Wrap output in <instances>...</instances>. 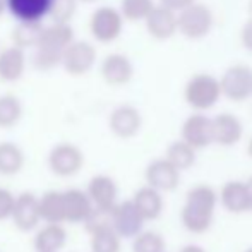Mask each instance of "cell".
I'll use <instances>...</instances> for the list:
<instances>
[{"label":"cell","mask_w":252,"mask_h":252,"mask_svg":"<svg viewBox=\"0 0 252 252\" xmlns=\"http://www.w3.org/2000/svg\"><path fill=\"white\" fill-rule=\"evenodd\" d=\"M216 202H218V194L215 192L213 187L206 186V184L192 187L187 192L182 211H180L182 225L190 233L208 232L215 220Z\"/></svg>","instance_id":"6da1fadb"},{"label":"cell","mask_w":252,"mask_h":252,"mask_svg":"<svg viewBox=\"0 0 252 252\" xmlns=\"http://www.w3.org/2000/svg\"><path fill=\"white\" fill-rule=\"evenodd\" d=\"M186 101L196 110H208L221 96L220 81L211 74H196L189 79L184 90Z\"/></svg>","instance_id":"7a4b0ae2"},{"label":"cell","mask_w":252,"mask_h":252,"mask_svg":"<svg viewBox=\"0 0 252 252\" xmlns=\"http://www.w3.org/2000/svg\"><path fill=\"white\" fill-rule=\"evenodd\" d=\"M84 155L79 146L72 143H59L48 153V168L57 177H72L81 172Z\"/></svg>","instance_id":"3957f363"},{"label":"cell","mask_w":252,"mask_h":252,"mask_svg":"<svg viewBox=\"0 0 252 252\" xmlns=\"http://www.w3.org/2000/svg\"><path fill=\"white\" fill-rule=\"evenodd\" d=\"M213 26V12L206 3L194 2L192 5L180 10L177 16V30L187 38H201L209 33Z\"/></svg>","instance_id":"277c9868"},{"label":"cell","mask_w":252,"mask_h":252,"mask_svg":"<svg viewBox=\"0 0 252 252\" xmlns=\"http://www.w3.org/2000/svg\"><path fill=\"white\" fill-rule=\"evenodd\" d=\"M144 220L132 204V201H122L117 202V206L110 213V225L113 232L120 239H134L137 237L144 228Z\"/></svg>","instance_id":"5b68a950"},{"label":"cell","mask_w":252,"mask_h":252,"mask_svg":"<svg viewBox=\"0 0 252 252\" xmlns=\"http://www.w3.org/2000/svg\"><path fill=\"white\" fill-rule=\"evenodd\" d=\"M96 62V48L84 40H74L63 50L60 65L70 76H83L90 72Z\"/></svg>","instance_id":"8992f818"},{"label":"cell","mask_w":252,"mask_h":252,"mask_svg":"<svg viewBox=\"0 0 252 252\" xmlns=\"http://www.w3.org/2000/svg\"><path fill=\"white\" fill-rule=\"evenodd\" d=\"M124 17L120 10L113 9L110 5H103L96 9L90 17V30L91 34L101 43H110L117 40L122 33Z\"/></svg>","instance_id":"52a82bcc"},{"label":"cell","mask_w":252,"mask_h":252,"mask_svg":"<svg viewBox=\"0 0 252 252\" xmlns=\"http://www.w3.org/2000/svg\"><path fill=\"white\" fill-rule=\"evenodd\" d=\"M221 93L226 94L230 100L242 101L252 96V67L237 63L223 72L220 79Z\"/></svg>","instance_id":"ba28073f"},{"label":"cell","mask_w":252,"mask_h":252,"mask_svg":"<svg viewBox=\"0 0 252 252\" xmlns=\"http://www.w3.org/2000/svg\"><path fill=\"white\" fill-rule=\"evenodd\" d=\"M86 194L96 211H112L119 202V186L110 175L100 173L90 179Z\"/></svg>","instance_id":"9c48e42d"},{"label":"cell","mask_w":252,"mask_h":252,"mask_svg":"<svg viewBox=\"0 0 252 252\" xmlns=\"http://www.w3.org/2000/svg\"><path fill=\"white\" fill-rule=\"evenodd\" d=\"M10 220L19 232H31L36 228L41 223L38 196H34L33 192H21L19 196H16Z\"/></svg>","instance_id":"30bf717a"},{"label":"cell","mask_w":252,"mask_h":252,"mask_svg":"<svg viewBox=\"0 0 252 252\" xmlns=\"http://www.w3.org/2000/svg\"><path fill=\"white\" fill-rule=\"evenodd\" d=\"M110 130L120 139H130L141 130L143 117L141 112L132 105H119L113 108L108 119Z\"/></svg>","instance_id":"8fae6325"},{"label":"cell","mask_w":252,"mask_h":252,"mask_svg":"<svg viewBox=\"0 0 252 252\" xmlns=\"http://www.w3.org/2000/svg\"><path fill=\"white\" fill-rule=\"evenodd\" d=\"M182 141L194 150L206 148L213 143V122L208 115L192 113L182 124Z\"/></svg>","instance_id":"7c38bea8"},{"label":"cell","mask_w":252,"mask_h":252,"mask_svg":"<svg viewBox=\"0 0 252 252\" xmlns=\"http://www.w3.org/2000/svg\"><path fill=\"white\" fill-rule=\"evenodd\" d=\"M146 186L153 187L158 192H170V190L177 189L180 182V172L168 163L165 158L161 159H155L148 165L146 168Z\"/></svg>","instance_id":"4fadbf2b"},{"label":"cell","mask_w":252,"mask_h":252,"mask_svg":"<svg viewBox=\"0 0 252 252\" xmlns=\"http://www.w3.org/2000/svg\"><path fill=\"white\" fill-rule=\"evenodd\" d=\"M62 194L63 209H65V223H72V225L86 223L90 220L91 213L94 211L86 190L72 187V189L62 190Z\"/></svg>","instance_id":"5bb4252c"},{"label":"cell","mask_w":252,"mask_h":252,"mask_svg":"<svg viewBox=\"0 0 252 252\" xmlns=\"http://www.w3.org/2000/svg\"><path fill=\"white\" fill-rule=\"evenodd\" d=\"M213 122V143L221 146H233L240 141L244 134L242 122L233 113H218Z\"/></svg>","instance_id":"9a60e30c"},{"label":"cell","mask_w":252,"mask_h":252,"mask_svg":"<svg viewBox=\"0 0 252 252\" xmlns=\"http://www.w3.org/2000/svg\"><path fill=\"white\" fill-rule=\"evenodd\" d=\"M101 76L112 86H122L132 79L134 65L129 57L122 53H110L101 62Z\"/></svg>","instance_id":"2e32d148"},{"label":"cell","mask_w":252,"mask_h":252,"mask_svg":"<svg viewBox=\"0 0 252 252\" xmlns=\"http://www.w3.org/2000/svg\"><path fill=\"white\" fill-rule=\"evenodd\" d=\"M53 0H5V9L19 23H41L50 14Z\"/></svg>","instance_id":"e0dca14e"},{"label":"cell","mask_w":252,"mask_h":252,"mask_svg":"<svg viewBox=\"0 0 252 252\" xmlns=\"http://www.w3.org/2000/svg\"><path fill=\"white\" fill-rule=\"evenodd\" d=\"M72 41H74V30L70 24L53 23L50 26L43 28V33H41L40 43H38L36 48L62 55L63 50H65Z\"/></svg>","instance_id":"ac0fdd59"},{"label":"cell","mask_w":252,"mask_h":252,"mask_svg":"<svg viewBox=\"0 0 252 252\" xmlns=\"http://www.w3.org/2000/svg\"><path fill=\"white\" fill-rule=\"evenodd\" d=\"M146 28L151 36L158 40H166L177 31L175 12L163 5H155L146 17Z\"/></svg>","instance_id":"d6986e66"},{"label":"cell","mask_w":252,"mask_h":252,"mask_svg":"<svg viewBox=\"0 0 252 252\" xmlns=\"http://www.w3.org/2000/svg\"><path fill=\"white\" fill-rule=\"evenodd\" d=\"M130 201L136 206V209L143 216L144 221H153V220L159 218V215L163 213V206H165L161 192L155 190L150 186L141 187Z\"/></svg>","instance_id":"ffe728a7"},{"label":"cell","mask_w":252,"mask_h":252,"mask_svg":"<svg viewBox=\"0 0 252 252\" xmlns=\"http://www.w3.org/2000/svg\"><path fill=\"white\" fill-rule=\"evenodd\" d=\"M26 70V53L17 47L3 48L0 52V79L5 83H14L23 77Z\"/></svg>","instance_id":"44dd1931"},{"label":"cell","mask_w":252,"mask_h":252,"mask_svg":"<svg viewBox=\"0 0 252 252\" xmlns=\"http://www.w3.org/2000/svg\"><path fill=\"white\" fill-rule=\"evenodd\" d=\"M40 218L45 225H63L65 223V209H63L62 190H47L38 197Z\"/></svg>","instance_id":"7402d4cb"},{"label":"cell","mask_w":252,"mask_h":252,"mask_svg":"<svg viewBox=\"0 0 252 252\" xmlns=\"http://www.w3.org/2000/svg\"><path fill=\"white\" fill-rule=\"evenodd\" d=\"M220 201H221L223 208L228 213H233V215L249 211V197H247L246 182H239V180L226 182L221 187Z\"/></svg>","instance_id":"603a6c76"},{"label":"cell","mask_w":252,"mask_h":252,"mask_svg":"<svg viewBox=\"0 0 252 252\" xmlns=\"http://www.w3.org/2000/svg\"><path fill=\"white\" fill-rule=\"evenodd\" d=\"M67 244V232L63 225H43L36 232L33 247L36 252H59Z\"/></svg>","instance_id":"cb8c5ba5"},{"label":"cell","mask_w":252,"mask_h":252,"mask_svg":"<svg viewBox=\"0 0 252 252\" xmlns=\"http://www.w3.org/2000/svg\"><path fill=\"white\" fill-rule=\"evenodd\" d=\"M88 232L91 235V252H120L122 239L113 232L110 223L94 226Z\"/></svg>","instance_id":"d4e9b609"},{"label":"cell","mask_w":252,"mask_h":252,"mask_svg":"<svg viewBox=\"0 0 252 252\" xmlns=\"http://www.w3.org/2000/svg\"><path fill=\"white\" fill-rule=\"evenodd\" d=\"M24 166V151L10 141L0 143V175H16Z\"/></svg>","instance_id":"484cf974"},{"label":"cell","mask_w":252,"mask_h":252,"mask_svg":"<svg viewBox=\"0 0 252 252\" xmlns=\"http://www.w3.org/2000/svg\"><path fill=\"white\" fill-rule=\"evenodd\" d=\"M43 24L41 23H19L12 31L14 47L21 48H36L40 43L41 33H43Z\"/></svg>","instance_id":"4316f807"},{"label":"cell","mask_w":252,"mask_h":252,"mask_svg":"<svg viewBox=\"0 0 252 252\" xmlns=\"http://www.w3.org/2000/svg\"><path fill=\"white\" fill-rule=\"evenodd\" d=\"M165 159L168 163H172L179 172H184V170L192 168L194 163H196V150L190 148L187 143H184L182 139L175 141L166 150Z\"/></svg>","instance_id":"83f0119b"},{"label":"cell","mask_w":252,"mask_h":252,"mask_svg":"<svg viewBox=\"0 0 252 252\" xmlns=\"http://www.w3.org/2000/svg\"><path fill=\"white\" fill-rule=\"evenodd\" d=\"M23 117V103L14 94L0 96V129H10Z\"/></svg>","instance_id":"f1b7e54d"},{"label":"cell","mask_w":252,"mask_h":252,"mask_svg":"<svg viewBox=\"0 0 252 252\" xmlns=\"http://www.w3.org/2000/svg\"><path fill=\"white\" fill-rule=\"evenodd\" d=\"M132 252H165V240L159 233L143 230L132 239Z\"/></svg>","instance_id":"f546056e"},{"label":"cell","mask_w":252,"mask_h":252,"mask_svg":"<svg viewBox=\"0 0 252 252\" xmlns=\"http://www.w3.org/2000/svg\"><path fill=\"white\" fill-rule=\"evenodd\" d=\"M153 7H155L153 0H122L120 14L126 19L141 21V19H146L148 14L153 10Z\"/></svg>","instance_id":"4dcf8cb0"},{"label":"cell","mask_w":252,"mask_h":252,"mask_svg":"<svg viewBox=\"0 0 252 252\" xmlns=\"http://www.w3.org/2000/svg\"><path fill=\"white\" fill-rule=\"evenodd\" d=\"M77 10V0H53L48 16L57 24H69Z\"/></svg>","instance_id":"1f68e13d"},{"label":"cell","mask_w":252,"mask_h":252,"mask_svg":"<svg viewBox=\"0 0 252 252\" xmlns=\"http://www.w3.org/2000/svg\"><path fill=\"white\" fill-rule=\"evenodd\" d=\"M14 202H16V196L9 189H5V187H0V221L10 220Z\"/></svg>","instance_id":"d6a6232c"},{"label":"cell","mask_w":252,"mask_h":252,"mask_svg":"<svg viewBox=\"0 0 252 252\" xmlns=\"http://www.w3.org/2000/svg\"><path fill=\"white\" fill-rule=\"evenodd\" d=\"M159 2H161L163 7H166V9L175 12V10H182V9H186V7L192 5L196 0H159Z\"/></svg>","instance_id":"836d02e7"},{"label":"cell","mask_w":252,"mask_h":252,"mask_svg":"<svg viewBox=\"0 0 252 252\" xmlns=\"http://www.w3.org/2000/svg\"><path fill=\"white\" fill-rule=\"evenodd\" d=\"M242 43L247 50L252 52V17L244 24V28H242Z\"/></svg>","instance_id":"e575fe53"},{"label":"cell","mask_w":252,"mask_h":252,"mask_svg":"<svg viewBox=\"0 0 252 252\" xmlns=\"http://www.w3.org/2000/svg\"><path fill=\"white\" fill-rule=\"evenodd\" d=\"M246 189H247V197H249V211H252V179L246 182Z\"/></svg>","instance_id":"d590c367"},{"label":"cell","mask_w":252,"mask_h":252,"mask_svg":"<svg viewBox=\"0 0 252 252\" xmlns=\"http://www.w3.org/2000/svg\"><path fill=\"white\" fill-rule=\"evenodd\" d=\"M180 252H206V251L199 246H186Z\"/></svg>","instance_id":"8d00e7d4"},{"label":"cell","mask_w":252,"mask_h":252,"mask_svg":"<svg viewBox=\"0 0 252 252\" xmlns=\"http://www.w3.org/2000/svg\"><path fill=\"white\" fill-rule=\"evenodd\" d=\"M5 12V0H0V16Z\"/></svg>","instance_id":"74e56055"},{"label":"cell","mask_w":252,"mask_h":252,"mask_svg":"<svg viewBox=\"0 0 252 252\" xmlns=\"http://www.w3.org/2000/svg\"><path fill=\"white\" fill-rule=\"evenodd\" d=\"M247 153H249V156L252 158V137L249 139V143H247Z\"/></svg>","instance_id":"f35d334b"},{"label":"cell","mask_w":252,"mask_h":252,"mask_svg":"<svg viewBox=\"0 0 252 252\" xmlns=\"http://www.w3.org/2000/svg\"><path fill=\"white\" fill-rule=\"evenodd\" d=\"M79 2V0H77ZM81 2H94V0H81Z\"/></svg>","instance_id":"ab89813d"},{"label":"cell","mask_w":252,"mask_h":252,"mask_svg":"<svg viewBox=\"0 0 252 252\" xmlns=\"http://www.w3.org/2000/svg\"><path fill=\"white\" fill-rule=\"evenodd\" d=\"M249 10H251V14H252V0H251V3H249Z\"/></svg>","instance_id":"60d3db41"},{"label":"cell","mask_w":252,"mask_h":252,"mask_svg":"<svg viewBox=\"0 0 252 252\" xmlns=\"http://www.w3.org/2000/svg\"><path fill=\"white\" fill-rule=\"evenodd\" d=\"M246 252H252V249H247V251H246Z\"/></svg>","instance_id":"b9f144b4"}]
</instances>
